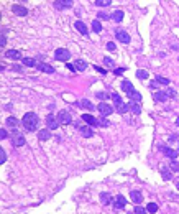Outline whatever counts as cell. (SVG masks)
I'll use <instances>...</instances> for the list:
<instances>
[{"mask_svg":"<svg viewBox=\"0 0 179 214\" xmlns=\"http://www.w3.org/2000/svg\"><path fill=\"white\" fill-rule=\"evenodd\" d=\"M38 122H40V120H38V115H36V114H33V112H26V114L23 115V119H22L23 127H25L26 130H30V132L36 130Z\"/></svg>","mask_w":179,"mask_h":214,"instance_id":"cell-1","label":"cell"},{"mask_svg":"<svg viewBox=\"0 0 179 214\" xmlns=\"http://www.w3.org/2000/svg\"><path fill=\"white\" fill-rule=\"evenodd\" d=\"M54 58L58 59V61H68V59L71 58V53H69V50H66V48H58V50L54 51Z\"/></svg>","mask_w":179,"mask_h":214,"instance_id":"cell-2","label":"cell"},{"mask_svg":"<svg viewBox=\"0 0 179 214\" xmlns=\"http://www.w3.org/2000/svg\"><path fill=\"white\" fill-rule=\"evenodd\" d=\"M56 117H58L59 124H62V125H68V124L72 122V117H71V114H69L68 110H59V114L56 115Z\"/></svg>","mask_w":179,"mask_h":214,"instance_id":"cell-3","label":"cell"},{"mask_svg":"<svg viewBox=\"0 0 179 214\" xmlns=\"http://www.w3.org/2000/svg\"><path fill=\"white\" fill-rule=\"evenodd\" d=\"M10 138H12L13 147H23V145H25V138H23V135L18 134V132H12Z\"/></svg>","mask_w":179,"mask_h":214,"instance_id":"cell-4","label":"cell"},{"mask_svg":"<svg viewBox=\"0 0 179 214\" xmlns=\"http://www.w3.org/2000/svg\"><path fill=\"white\" fill-rule=\"evenodd\" d=\"M46 125H48V129H50V130H56V129L59 127L58 117H54L53 114H48L46 115Z\"/></svg>","mask_w":179,"mask_h":214,"instance_id":"cell-5","label":"cell"},{"mask_svg":"<svg viewBox=\"0 0 179 214\" xmlns=\"http://www.w3.org/2000/svg\"><path fill=\"white\" fill-rule=\"evenodd\" d=\"M115 36H117V40L122 41L123 45H128L130 43V35L127 33V31L120 30V28H117V30H115Z\"/></svg>","mask_w":179,"mask_h":214,"instance_id":"cell-6","label":"cell"},{"mask_svg":"<svg viewBox=\"0 0 179 214\" xmlns=\"http://www.w3.org/2000/svg\"><path fill=\"white\" fill-rule=\"evenodd\" d=\"M97 109H99V112L104 115V117H107V115H110L112 112H114V107H112L110 104H107V102H100L99 106H97Z\"/></svg>","mask_w":179,"mask_h":214,"instance_id":"cell-7","label":"cell"},{"mask_svg":"<svg viewBox=\"0 0 179 214\" xmlns=\"http://www.w3.org/2000/svg\"><path fill=\"white\" fill-rule=\"evenodd\" d=\"M72 5H74V2H72V0H56V2H54V7H56L58 10L71 8Z\"/></svg>","mask_w":179,"mask_h":214,"instance_id":"cell-8","label":"cell"},{"mask_svg":"<svg viewBox=\"0 0 179 214\" xmlns=\"http://www.w3.org/2000/svg\"><path fill=\"white\" fill-rule=\"evenodd\" d=\"M122 89H123V92L127 94L128 97H132L133 96V92H135V87H133V84L130 82V81L125 79L123 82H122Z\"/></svg>","mask_w":179,"mask_h":214,"instance_id":"cell-9","label":"cell"},{"mask_svg":"<svg viewBox=\"0 0 179 214\" xmlns=\"http://www.w3.org/2000/svg\"><path fill=\"white\" fill-rule=\"evenodd\" d=\"M82 120L86 122L87 125H92V127H96V125H99V120H97L94 115H90V114H84L82 115Z\"/></svg>","mask_w":179,"mask_h":214,"instance_id":"cell-10","label":"cell"},{"mask_svg":"<svg viewBox=\"0 0 179 214\" xmlns=\"http://www.w3.org/2000/svg\"><path fill=\"white\" fill-rule=\"evenodd\" d=\"M12 12L15 13V15H18V17L28 15V10L25 8V7H22V5H12Z\"/></svg>","mask_w":179,"mask_h":214,"instance_id":"cell-11","label":"cell"},{"mask_svg":"<svg viewBox=\"0 0 179 214\" xmlns=\"http://www.w3.org/2000/svg\"><path fill=\"white\" fill-rule=\"evenodd\" d=\"M125 204H127V203H125V198L122 194H118L117 198L114 199V206H115V209H123L125 208Z\"/></svg>","mask_w":179,"mask_h":214,"instance_id":"cell-12","label":"cell"},{"mask_svg":"<svg viewBox=\"0 0 179 214\" xmlns=\"http://www.w3.org/2000/svg\"><path fill=\"white\" fill-rule=\"evenodd\" d=\"M38 138H40L41 142H44V140H50V138H51V132H50V129H43V130L38 132Z\"/></svg>","mask_w":179,"mask_h":214,"instance_id":"cell-13","label":"cell"},{"mask_svg":"<svg viewBox=\"0 0 179 214\" xmlns=\"http://www.w3.org/2000/svg\"><path fill=\"white\" fill-rule=\"evenodd\" d=\"M74 28L79 33H82V35H87V26H86V23L84 22H80V20H77V22L74 23Z\"/></svg>","mask_w":179,"mask_h":214,"instance_id":"cell-14","label":"cell"},{"mask_svg":"<svg viewBox=\"0 0 179 214\" xmlns=\"http://www.w3.org/2000/svg\"><path fill=\"white\" fill-rule=\"evenodd\" d=\"M130 198H132V201L136 203V204H140V203L143 201V196H141V193H140V191H132V193H130Z\"/></svg>","mask_w":179,"mask_h":214,"instance_id":"cell-15","label":"cell"},{"mask_svg":"<svg viewBox=\"0 0 179 214\" xmlns=\"http://www.w3.org/2000/svg\"><path fill=\"white\" fill-rule=\"evenodd\" d=\"M163 152H164V155H166L168 158H171V160L177 158V152H176V150H173V148H168V147H164Z\"/></svg>","mask_w":179,"mask_h":214,"instance_id":"cell-16","label":"cell"},{"mask_svg":"<svg viewBox=\"0 0 179 214\" xmlns=\"http://www.w3.org/2000/svg\"><path fill=\"white\" fill-rule=\"evenodd\" d=\"M79 106L82 107V109H87V110H94V109H97L92 102H90V101H87V99H82V101L79 102Z\"/></svg>","mask_w":179,"mask_h":214,"instance_id":"cell-17","label":"cell"},{"mask_svg":"<svg viewBox=\"0 0 179 214\" xmlns=\"http://www.w3.org/2000/svg\"><path fill=\"white\" fill-rule=\"evenodd\" d=\"M5 54H7V58H10V59H15V61H17V59H20V58H22L20 51H17V50H8Z\"/></svg>","mask_w":179,"mask_h":214,"instance_id":"cell-18","label":"cell"},{"mask_svg":"<svg viewBox=\"0 0 179 214\" xmlns=\"http://www.w3.org/2000/svg\"><path fill=\"white\" fill-rule=\"evenodd\" d=\"M168 97H169V96H168L164 91H158V92L154 94V99L159 101V102H164V101H168Z\"/></svg>","mask_w":179,"mask_h":214,"instance_id":"cell-19","label":"cell"},{"mask_svg":"<svg viewBox=\"0 0 179 214\" xmlns=\"http://www.w3.org/2000/svg\"><path fill=\"white\" fill-rule=\"evenodd\" d=\"M80 134H82V137H86V138H90L94 135V130L90 127H80Z\"/></svg>","mask_w":179,"mask_h":214,"instance_id":"cell-20","label":"cell"},{"mask_svg":"<svg viewBox=\"0 0 179 214\" xmlns=\"http://www.w3.org/2000/svg\"><path fill=\"white\" fill-rule=\"evenodd\" d=\"M74 66H76V69H77V71H86V68H87V63L84 61V59H77V61L74 63Z\"/></svg>","mask_w":179,"mask_h":214,"instance_id":"cell-21","label":"cell"},{"mask_svg":"<svg viewBox=\"0 0 179 214\" xmlns=\"http://www.w3.org/2000/svg\"><path fill=\"white\" fill-rule=\"evenodd\" d=\"M100 201H102V204H110L112 203V196L108 194V193H100Z\"/></svg>","mask_w":179,"mask_h":214,"instance_id":"cell-22","label":"cell"},{"mask_svg":"<svg viewBox=\"0 0 179 214\" xmlns=\"http://www.w3.org/2000/svg\"><path fill=\"white\" fill-rule=\"evenodd\" d=\"M38 68L41 69L43 73H48V74H53L54 73V68H51L50 64H44V63H41V64H38Z\"/></svg>","mask_w":179,"mask_h":214,"instance_id":"cell-23","label":"cell"},{"mask_svg":"<svg viewBox=\"0 0 179 214\" xmlns=\"http://www.w3.org/2000/svg\"><path fill=\"white\" fill-rule=\"evenodd\" d=\"M22 61L25 66H30V68H35V66H36V59L35 58H22Z\"/></svg>","mask_w":179,"mask_h":214,"instance_id":"cell-24","label":"cell"},{"mask_svg":"<svg viewBox=\"0 0 179 214\" xmlns=\"http://www.w3.org/2000/svg\"><path fill=\"white\" fill-rule=\"evenodd\" d=\"M112 18H114L117 23H120L122 20H123V12H122V10H117V12H114V13H112Z\"/></svg>","mask_w":179,"mask_h":214,"instance_id":"cell-25","label":"cell"},{"mask_svg":"<svg viewBox=\"0 0 179 214\" xmlns=\"http://www.w3.org/2000/svg\"><path fill=\"white\" fill-rule=\"evenodd\" d=\"M161 175H163V178H164L166 181H169L171 178H173V175H171L169 168H166V166H164V168H161Z\"/></svg>","mask_w":179,"mask_h":214,"instance_id":"cell-26","label":"cell"},{"mask_svg":"<svg viewBox=\"0 0 179 214\" xmlns=\"http://www.w3.org/2000/svg\"><path fill=\"white\" fill-rule=\"evenodd\" d=\"M110 97H112V99H114V102H115V107H118V106H122V104H123V101H122V97L118 96V94L112 92V94H110Z\"/></svg>","mask_w":179,"mask_h":214,"instance_id":"cell-27","label":"cell"},{"mask_svg":"<svg viewBox=\"0 0 179 214\" xmlns=\"http://www.w3.org/2000/svg\"><path fill=\"white\" fill-rule=\"evenodd\" d=\"M128 107H130V110H132L133 114H140V112H141V109H140L138 102H130Z\"/></svg>","mask_w":179,"mask_h":214,"instance_id":"cell-28","label":"cell"},{"mask_svg":"<svg viewBox=\"0 0 179 214\" xmlns=\"http://www.w3.org/2000/svg\"><path fill=\"white\" fill-rule=\"evenodd\" d=\"M92 30L96 31V33H100V31H102V25H100L99 20H94L92 22Z\"/></svg>","mask_w":179,"mask_h":214,"instance_id":"cell-29","label":"cell"},{"mask_svg":"<svg viewBox=\"0 0 179 214\" xmlns=\"http://www.w3.org/2000/svg\"><path fill=\"white\" fill-rule=\"evenodd\" d=\"M7 125H8V127H17V125H18V120H17L15 117H7Z\"/></svg>","mask_w":179,"mask_h":214,"instance_id":"cell-30","label":"cell"},{"mask_svg":"<svg viewBox=\"0 0 179 214\" xmlns=\"http://www.w3.org/2000/svg\"><path fill=\"white\" fill-rule=\"evenodd\" d=\"M136 78L138 79H146L148 78V73H146L145 69H138V71H136Z\"/></svg>","mask_w":179,"mask_h":214,"instance_id":"cell-31","label":"cell"},{"mask_svg":"<svg viewBox=\"0 0 179 214\" xmlns=\"http://www.w3.org/2000/svg\"><path fill=\"white\" fill-rule=\"evenodd\" d=\"M146 211L148 212H156L158 211V204L156 203H150V204L146 206Z\"/></svg>","mask_w":179,"mask_h":214,"instance_id":"cell-32","label":"cell"},{"mask_svg":"<svg viewBox=\"0 0 179 214\" xmlns=\"http://www.w3.org/2000/svg\"><path fill=\"white\" fill-rule=\"evenodd\" d=\"M112 0H96V5L97 7H108Z\"/></svg>","mask_w":179,"mask_h":214,"instance_id":"cell-33","label":"cell"},{"mask_svg":"<svg viewBox=\"0 0 179 214\" xmlns=\"http://www.w3.org/2000/svg\"><path fill=\"white\" fill-rule=\"evenodd\" d=\"M97 17H99V20H110V13H107V12H99Z\"/></svg>","mask_w":179,"mask_h":214,"instance_id":"cell-34","label":"cell"},{"mask_svg":"<svg viewBox=\"0 0 179 214\" xmlns=\"http://www.w3.org/2000/svg\"><path fill=\"white\" fill-rule=\"evenodd\" d=\"M96 96H97V99H100V101H107L108 97H110V96H108L107 92H97Z\"/></svg>","mask_w":179,"mask_h":214,"instance_id":"cell-35","label":"cell"},{"mask_svg":"<svg viewBox=\"0 0 179 214\" xmlns=\"http://www.w3.org/2000/svg\"><path fill=\"white\" fill-rule=\"evenodd\" d=\"M97 120H99V125H102V127H108V125H110V122H108L105 117H102V119H97Z\"/></svg>","mask_w":179,"mask_h":214,"instance_id":"cell-36","label":"cell"},{"mask_svg":"<svg viewBox=\"0 0 179 214\" xmlns=\"http://www.w3.org/2000/svg\"><path fill=\"white\" fill-rule=\"evenodd\" d=\"M104 63L108 66V68H114V66H115V63H114V59H112V58H104Z\"/></svg>","mask_w":179,"mask_h":214,"instance_id":"cell-37","label":"cell"},{"mask_svg":"<svg viewBox=\"0 0 179 214\" xmlns=\"http://www.w3.org/2000/svg\"><path fill=\"white\" fill-rule=\"evenodd\" d=\"M7 161V155H5V150L0 148V163H5Z\"/></svg>","mask_w":179,"mask_h":214,"instance_id":"cell-38","label":"cell"},{"mask_svg":"<svg viewBox=\"0 0 179 214\" xmlns=\"http://www.w3.org/2000/svg\"><path fill=\"white\" fill-rule=\"evenodd\" d=\"M133 212H135V214H146L148 211H146L145 208H140V206H136V208H135V211H133Z\"/></svg>","mask_w":179,"mask_h":214,"instance_id":"cell-39","label":"cell"},{"mask_svg":"<svg viewBox=\"0 0 179 214\" xmlns=\"http://www.w3.org/2000/svg\"><path fill=\"white\" fill-rule=\"evenodd\" d=\"M156 81H158V82H159V84H164V86H166V84L169 82V79L163 78V76H158V78H156Z\"/></svg>","mask_w":179,"mask_h":214,"instance_id":"cell-40","label":"cell"},{"mask_svg":"<svg viewBox=\"0 0 179 214\" xmlns=\"http://www.w3.org/2000/svg\"><path fill=\"white\" fill-rule=\"evenodd\" d=\"M7 137H8V132H7L5 129H2V130H0V138H2V140H5Z\"/></svg>","mask_w":179,"mask_h":214,"instance_id":"cell-41","label":"cell"},{"mask_svg":"<svg viewBox=\"0 0 179 214\" xmlns=\"http://www.w3.org/2000/svg\"><path fill=\"white\" fill-rule=\"evenodd\" d=\"M171 170H174V171H176V170H179V163H177L176 160H173V161H171Z\"/></svg>","mask_w":179,"mask_h":214,"instance_id":"cell-42","label":"cell"},{"mask_svg":"<svg viewBox=\"0 0 179 214\" xmlns=\"http://www.w3.org/2000/svg\"><path fill=\"white\" fill-rule=\"evenodd\" d=\"M115 48H117V46H115V43H112V41H110V43H107V50L108 51H115Z\"/></svg>","mask_w":179,"mask_h":214,"instance_id":"cell-43","label":"cell"},{"mask_svg":"<svg viewBox=\"0 0 179 214\" xmlns=\"http://www.w3.org/2000/svg\"><path fill=\"white\" fill-rule=\"evenodd\" d=\"M0 46H5V31H2V38H0Z\"/></svg>","mask_w":179,"mask_h":214,"instance_id":"cell-44","label":"cell"},{"mask_svg":"<svg viewBox=\"0 0 179 214\" xmlns=\"http://www.w3.org/2000/svg\"><path fill=\"white\" fill-rule=\"evenodd\" d=\"M166 94H168L169 97H174V96H176V92H174L173 89H168V91H166Z\"/></svg>","mask_w":179,"mask_h":214,"instance_id":"cell-45","label":"cell"},{"mask_svg":"<svg viewBox=\"0 0 179 214\" xmlns=\"http://www.w3.org/2000/svg\"><path fill=\"white\" fill-rule=\"evenodd\" d=\"M66 68H68L69 71H76V66H74V64H68V66H66Z\"/></svg>","mask_w":179,"mask_h":214,"instance_id":"cell-46","label":"cell"},{"mask_svg":"<svg viewBox=\"0 0 179 214\" xmlns=\"http://www.w3.org/2000/svg\"><path fill=\"white\" fill-rule=\"evenodd\" d=\"M123 73V68H118V69H115V74H122Z\"/></svg>","mask_w":179,"mask_h":214,"instance_id":"cell-47","label":"cell"},{"mask_svg":"<svg viewBox=\"0 0 179 214\" xmlns=\"http://www.w3.org/2000/svg\"><path fill=\"white\" fill-rule=\"evenodd\" d=\"M176 125H177V127H179V117L176 119Z\"/></svg>","mask_w":179,"mask_h":214,"instance_id":"cell-48","label":"cell"},{"mask_svg":"<svg viewBox=\"0 0 179 214\" xmlns=\"http://www.w3.org/2000/svg\"><path fill=\"white\" fill-rule=\"evenodd\" d=\"M128 214H132V212H128ZM133 214H135V212H133Z\"/></svg>","mask_w":179,"mask_h":214,"instance_id":"cell-49","label":"cell"},{"mask_svg":"<svg viewBox=\"0 0 179 214\" xmlns=\"http://www.w3.org/2000/svg\"><path fill=\"white\" fill-rule=\"evenodd\" d=\"M177 188H179V183H177Z\"/></svg>","mask_w":179,"mask_h":214,"instance_id":"cell-50","label":"cell"}]
</instances>
